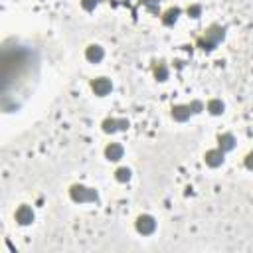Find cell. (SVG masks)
I'll list each match as a JSON object with an SVG mask.
<instances>
[{"instance_id":"1","label":"cell","mask_w":253,"mask_h":253,"mask_svg":"<svg viewBox=\"0 0 253 253\" xmlns=\"http://www.w3.org/2000/svg\"><path fill=\"white\" fill-rule=\"evenodd\" d=\"M224 38H226V28L214 24V26H210L206 30V34L198 40V46L204 52H212V50H215L220 46V42H224Z\"/></svg>"},{"instance_id":"2","label":"cell","mask_w":253,"mask_h":253,"mask_svg":"<svg viewBox=\"0 0 253 253\" xmlns=\"http://www.w3.org/2000/svg\"><path fill=\"white\" fill-rule=\"evenodd\" d=\"M69 198L76 204H95L99 202V194L95 188H87L83 184H74L69 188Z\"/></svg>"},{"instance_id":"3","label":"cell","mask_w":253,"mask_h":253,"mask_svg":"<svg viewBox=\"0 0 253 253\" xmlns=\"http://www.w3.org/2000/svg\"><path fill=\"white\" fill-rule=\"evenodd\" d=\"M135 228L140 235H153L156 232V220L151 214H140L135 222Z\"/></svg>"},{"instance_id":"4","label":"cell","mask_w":253,"mask_h":253,"mask_svg":"<svg viewBox=\"0 0 253 253\" xmlns=\"http://www.w3.org/2000/svg\"><path fill=\"white\" fill-rule=\"evenodd\" d=\"M101 129H103V133H107V135H113V133H117V131H127V129H129V121H127V119L107 117V119L101 123Z\"/></svg>"},{"instance_id":"5","label":"cell","mask_w":253,"mask_h":253,"mask_svg":"<svg viewBox=\"0 0 253 253\" xmlns=\"http://www.w3.org/2000/svg\"><path fill=\"white\" fill-rule=\"evenodd\" d=\"M226 160V153L222 149H212V151H206L204 155V162L210 166V168H218L222 166Z\"/></svg>"},{"instance_id":"6","label":"cell","mask_w":253,"mask_h":253,"mask_svg":"<svg viewBox=\"0 0 253 253\" xmlns=\"http://www.w3.org/2000/svg\"><path fill=\"white\" fill-rule=\"evenodd\" d=\"M91 89H93L95 95L105 97V95H109L113 91V83H111V79H107V78H97V79L91 81Z\"/></svg>"},{"instance_id":"7","label":"cell","mask_w":253,"mask_h":253,"mask_svg":"<svg viewBox=\"0 0 253 253\" xmlns=\"http://www.w3.org/2000/svg\"><path fill=\"white\" fill-rule=\"evenodd\" d=\"M170 115H172V119L178 121V123H186L194 113H192V109H190V105H174L172 111H170Z\"/></svg>"},{"instance_id":"8","label":"cell","mask_w":253,"mask_h":253,"mask_svg":"<svg viewBox=\"0 0 253 253\" xmlns=\"http://www.w3.org/2000/svg\"><path fill=\"white\" fill-rule=\"evenodd\" d=\"M14 218H16V222H18L20 226H30V224L34 222V210H32L30 206L22 204V206H20V208L16 210Z\"/></svg>"},{"instance_id":"9","label":"cell","mask_w":253,"mask_h":253,"mask_svg":"<svg viewBox=\"0 0 253 253\" xmlns=\"http://www.w3.org/2000/svg\"><path fill=\"white\" fill-rule=\"evenodd\" d=\"M123 155H125V149L119 142H111V144H107L105 147V158L111 160V162H119L123 158Z\"/></svg>"},{"instance_id":"10","label":"cell","mask_w":253,"mask_h":253,"mask_svg":"<svg viewBox=\"0 0 253 253\" xmlns=\"http://www.w3.org/2000/svg\"><path fill=\"white\" fill-rule=\"evenodd\" d=\"M105 58V50L99 46V44H91L85 48V59L91 61V63H101Z\"/></svg>"},{"instance_id":"11","label":"cell","mask_w":253,"mask_h":253,"mask_svg":"<svg viewBox=\"0 0 253 253\" xmlns=\"http://www.w3.org/2000/svg\"><path fill=\"white\" fill-rule=\"evenodd\" d=\"M235 136L232 135V133H222L220 136H218V149H222L224 153H230V151H234L235 149Z\"/></svg>"},{"instance_id":"12","label":"cell","mask_w":253,"mask_h":253,"mask_svg":"<svg viewBox=\"0 0 253 253\" xmlns=\"http://www.w3.org/2000/svg\"><path fill=\"white\" fill-rule=\"evenodd\" d=\"M206 109H208V113H210V115H214V117H218V115H222V113L226 111V105H224V101H222V99H218V97H214V99H210V101H208V105H206Z\"/></svg>"},{"instance_id":"13","label":"cell","mask_w":253,"mask_h":253,"mask_svg":"<svg viewBox=\"0 0 253 253\" xmlns=\"http://www.w3.org/2000/svg\"><path fill=\"white\" fill-rule=\"evenodd\" d=\"M168 76H170L168 65H166V63H162V61H158V63L155 65V78H156L158 81H166V79H168Z\"/></svg>"},{"instance_id":"14","label":"cell","mask_w":253,"mask_h":253,"mask_svg":"<svg viewBox=\"0 0 253 253\" xmlns=\"http://www.w3.org/2000/svg\"><path fill=\"white\" fill-rule=\"evenodd\" d=\"M115 178L119 180V182H129V180L133 178V172H131V168H127V166H119L117 170H115Z\"/></svg>"},{"instance_id":"15","label":"cell","mask_w":253,"mask_h":253,"mask_svg":"<svg viewBox=\"0 0 253 253\" xmlns=\"http://www.w3.org/2000/svg\"><path fill=\"white\" fill-rule=\"evenodd\" d=\"M178 16H180V8H170V10H166L162 22H164L166 26H172V24L178 20Z\"/></svg>"},{"instance_id":"16","label":"cell","mask_w":253,"mask_h":253,"mask_svg":"<svg viewBox=\"0 0 253 253\" xmlns=\"http://www.w3.org/2000/svg\"><path fill=\"white\" fill-rule=\"evenodd\" d=\"M188 105H190V109H192V113H194V115H198V113H202V111L206 109L204 103H202L200 99H194V101H190Z\"/></svg>"},{"instance_id":"17","label":"cell","mask_w":253,"mask_h":253,"mask_svg":"<svg viewBox=\"0 0 253 253\" xmlns=\"http://www.w3.org/2000/svg\"><path fill=\"white\" fill-rule=\"evenodd\" d=\"M97 4H99V0H81V8H83V10H87V12L95 10V8H97Z\"/></svg>"},{"instance_id":"18","label":"cell","mask_w":253,"mask_h":253,"mask_svg":"<svg viewBox=\"0 0 253 253\" xmlns=\"http://www.w3.org/2000/svg\"><path fill=\"white\" fill-rule=\"evenodd\" d=\"M188 16H190V18H200V16H202V6H200V4L188 6Z\"/></svg>"},{"instance_id":"19","label":"cell","mask_w":253,"mask_h":253,"mask_svg":"<svg viewBox=\"0 0 253 253\" xmlns=\"http://www.w3.org/2000/svg\"><path fill=\"white\" fill-rule=\"evenodd\" d=\"M245 168H247V170H253V151H249L247 156H245Z\"/></svg>"}]
</instances>
